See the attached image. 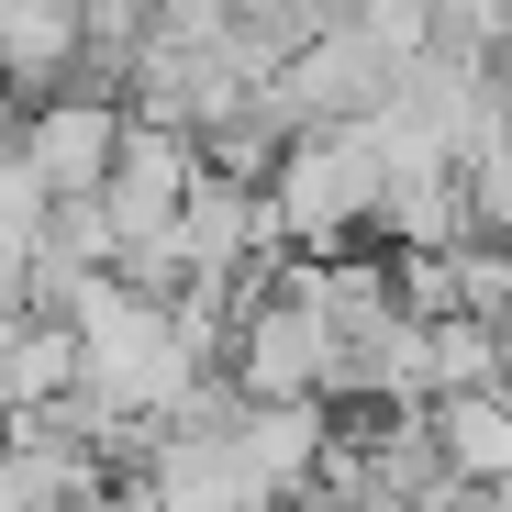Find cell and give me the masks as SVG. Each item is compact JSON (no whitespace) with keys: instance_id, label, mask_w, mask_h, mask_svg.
<instances>
[{"instance_id":"cell-1","label":"cell","mask_w":512,"mask_h":512,"mask_svg":"<svg viewBox=\"0 0 512 512\" xmlns=\"http://www.w3.org/2000/svg\"><path fill=\"white\" fill-rule=\"evenodd\" d=\"M268 212H279V245L290 256H346L379 212V134L368 112L357 123H301L268 167Z\"/></svg>"},{"instance_id":"cell-2","label":"cell","mask_w":512,"mask_h":512,"mask_svg":"<svg viewBox=\"0 0 512 512\" xmlns=\"http://www.w3.org/2000/svg\"><path fill=\"white\" fill-rule=\"evenodd\" d=\"M223 379H234V401H346V334L268 268V279L234 301Z\"/></svg>"},{"instance_id":"cell-3","label":"cell","mask_w":512,"mask_h":512,"mask_svg":"<svg viewBox=\"0 0 512 512\" xmlns=\"http://www.w3.org/2000/svg\"><path fill=\"white\" fill-rule=\"evenodd\" d=\"M123 123H134V101H123V90H90V78H67V90H45V101L12 123V156L45 179V201H101L112 156H123Z\"/></svg>"},{"instance_id":"cell-4","label":"cell","mask_w":512,"mask_h":512,"mask_svg":"<svg viewBox=\"0 0 512 512\" xmlns=\"http://www.w3.org/2000/svg\"><path fill=\"white\" fill-rule=\"evenodd\" d=\"M223 435H234V457L256 468L268 501H312L323 490V457H334V412L323 401H234Z\"/></svg>"},{"instance_id":"cell-5","label":"cell","mask_w":512,"mask_h":512,"mask_svg":"<svg viewBox=\"0 0 512 512\" xmlns=\"http://www.w3.org/2000/svg\"><path fill=\"white\" fill-rule=\"evenodd\" d=\"M423 435H435V468L457 490H512V390H435L423 401Z\"/></svg>"},{"instance_id":"cell-6","label":"cell","mask_w":512,"mask_h":512,"mask_svg":"<svg viewBox=\"0 0 512 512\" xmlns=\"http://www.w3.org/2000/svg\"><path fill=\"white\" fill-rule=\"evenodd\" d=\"M78 78V0H12V45H0V90H67Z\"/></svg>"},{"instance_id":"cell-7","label":"cell","mask_w":512,"mask_h":512,"mask_svg":"<svg viewBox=\"0 0 512 512\" xmlns=\"http://www.w3.org/2000/svg\"><path fill=\"white\" fill-rule=\"evenodd\" d=\"M45 179H34V167L12 156V145H0V312H23L34 301V245H45Z\"/></svg>"},{"instance_id":"cell-8","label":"cell","mask_w":512,"mask_h":512,"mask_svg":"<svg viewBox=\"0 0 512 512\" xmlns=\"http://www.w3.org/2000/svg\"><path fill=\"white\" fill-rule=\"evenodd\" d=\"M501 23H512V0H435V45L501 56Z\"/></svg>"},{"instance_id":"cell-9","label":"cell","mask_w":512,"mask_h":512,"mask_svg":"<svg viewBox=\"0 0 512 512\" xmlns=\"http://www.w3.org/2000/svg\"><path fill=\"white\" fill-rule=\"evenodd\" d=\"M90 512H167V501H156V490H145V479H123V490H101V501H90Z\"/></svg>"},{"instance_id":"cell-10","label":"cell","mask_w":512,"mask_h":512,"mask_svg":"<svg viewBox=\"0 0 512 512\" xmlns=\"http://www.w3.org/2000/svg\"><path fill=\"white\" fill-rule=\"evenodd\" d=\"M501 78H512V23H501Z\"/></svg>"}]
</instances>
